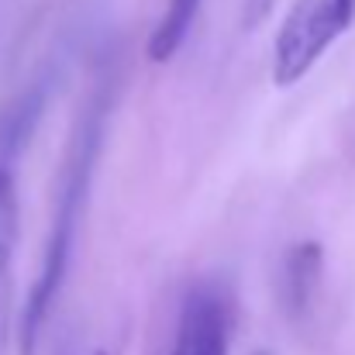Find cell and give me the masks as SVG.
Listing matches in <instances>:
<instances>
[{
  "label": "cell",
  "mask_w": 355,
  "mask_h": 355,
  "mask_svg": "<svg viewBox=\"0 0 355 355\" xmlns=\"http://www.w3.org/2000/svg\"><path fill=\"white\" fill-rule=\"evenodd\" d=\"M232 345V297L221 283L204 279L190 286L180 307V324L169 355H228Z\"/></svg>",
  "instance_id": "3"
},
{
  "label": "cell",
  "mask_w": 355,
  "mask_h": 355,
  "mask_svg": "<svg viewBox=\"0 0 355 355\" xmlns=\"http://www.w3.org/2000/svg\"><path fill=\"white\" fill-rule=\"evenodd\" d=\"M321 272H324V248L318 241H297L286 252L279 269V297L290 318H304L311 311L321 286Z\"/></svg>",
  "instance_id": "4"
},
{
  "label": "cell",
  "mask_w": 355,
  "mask_h": 355,
  "mask_svg": "<svg viewBox=\"0 0 355 355\" xmlns=\"http://www.w3.org/2000/svg\"><path fill=\"white\" fill-rule=\"evenodd\" d=\"M331 3H335V10H338V14H342V17L352 24V21H355V0H331Z\"/></svg>",
  "instance_id": "8"
},
{
  "label": "cell",
  "mask_w": 355,
  "mask_h": 355,
  "mask_svg": "<svg viewBox=\"0 0 355 355\" xmlns=\"http://www.w3.org/2000/svg\"><path fill=\"white\" fill-rule=\"evenodd\" d=\"M272 7H276V0H245V7H241V24L252 31V28H259L269 14H272Z\"/></svg>",
  "instance_id": "7"
},
{
  "label": "cell",
  "mask_w": 355,
  "mask_h": 355,
  "mask_svg": "<svg viewBox=\"0 0 355 355\" xmlns=\"http://www.w3.org/2000/svg\"><path fill=\"white\" fill-rule=\"evenodd\" d=\"M200 3L204 0H166V10H162V17L155 21V28L148 35V49H145L148 62L162 66L183 49V42H187V35L197 21Z\"/></svg>",
  "instance_id": "5"
},
{
  "label": "cell",
  "mask_w": 355,
  "mask_h": 355,
  "mask_svg": "<svg viewBox=\"0 0 355 355\" xmlns=\"http://www.w3.org/2000/svg\"><path fill=\"white\" fill-rule=\"evenodd\" d=\"M17 245V193H14V173L0 162V321L7 318L10 304V262Z\"/></svg>",
  "instance_id": "6"
},
{
  "label": "cell",
  "mask_w": 355,
  "mask_h": 355,
  "mask_svg": "<svg viewBox=\"0 0 355 355\" xmlns=\"http://www.w3.org/2000/svg\"><path fill=\"white\" fill-rule=\"evenodd\" d=\"M349 28L352 24L335 10L331 0H300L276 35V49H272L276 87L300 83L311 73V66L331 49V42L342 38Z\"/></svg>",
  "instance_id": "2"
},
{
  "label": "cell",
  "mask_w": 355,
  "mask_h": 355,
  "mask_svg": "<svg viewBox=\"0 0 355 355\" xmlns=\"http://www.w3.org/2000/svg\"><path fill=\"white\" fill-rule=\"evenodd\" d=\"M259 355H266V352H259Z\"/></svg>",
  "instance_id": "9"
},
{
  "label": "cell",
  "mask_w": 355,
  "mask_h": 355,
  "mask_svg": "<svg viewBox=\"0 0 355 355\" xmlns=\"http://www.w3.org/2000/svg\"><path fill=\"white\" fill-rule=\"evenodd\" d=\"M107 90H101V97H94L83 111V121L73 131L66 162H62V176H59V193H55V214H52V232L45 241V255L38 266V276L31 283V293L24 300L21 311V352L35 355L38 335L52 314L55 293L66 279L69 259H73V241H76V225L87 204V190H90V176H94V162L101 152V135H104V111H107Z\"/></svg>",
  "instance_id": "1"
}]
</instances>
